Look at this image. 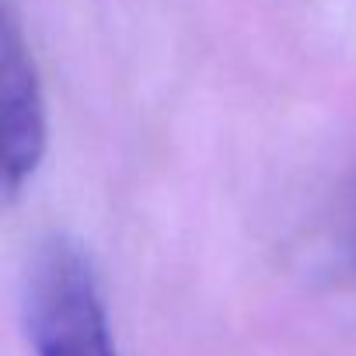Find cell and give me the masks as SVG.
<instances>
[{
  "mask_svg": "<svg viewBox=\"0 0 356 356\" xmlns=\"http://www.w3.org/2000/svg\"><path fill=\"white\" fill-rule=\"evenodd\" d=\"M29 332L35 356H119L95 269L81 245L53 238L32 262Z\"/></svg>",
  "mask_w": 356,
  "mask_h": 356,
  "instance_id": "6da1fadb",
  "label": "cell"
},
{
  "mask_svg": "<svg viewBox=\"0 0 356 356\" xmlns=\"http://www.w3.org/2000/svg\"><path fill=\"white\" fill-rule=\"evenodd\" d=\"M46 157V98L32 49L18 22L4 11L0 25V171L4 193L15 200Z\"/></svg>",
  "mask_w": 356,
  "mask_h": 356,
  "instance_id": "7a4b0ae2",
  "label": "cell"
}]
</instances>
